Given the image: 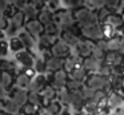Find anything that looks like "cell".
I'll use <instances>...</instances> for the list:
<instances>
[{"label":"cell","instance_id":"obj_1","mask_svg":"<svg viewBox=\"0 0 124 115\" xmlns=\"http://www.w3.org/2000/svg\"><path fill=\"white\" fill-rule=\"evenodd\" d=\"M73 16H75V20L76 23H79L81 27L84 26H89V24H93L97 23V15H96V11L92 9V8L87 7V5H83V7H79L72 9Z\"/></svg>","mask_w":124,"mask_h":115},{"label":"cell","instance_id":"obj_2","mask_svg":"<svg viewBox=\"0 0 124 115\" xmlns=\"http://www.w3.org/2000/svg\"><path fill=\"white\" fill-rule=\"evenodd\" d=\"M25 23H27V18H25L24 12H23L22 9H16L14 15L9 18V27L7 28V31H6L7 36L17 35L23 28H24Z\"/></svg>","mask_w":124,"mask_h":115},{"label":"cell","instance_id":"obj_3","mask_svg":"<svg viewBox=\"0 0 124 115\" xmlns=\"http://www.w3.org/2000/svg\"><path fill=\"white\" fill-rule=\"evenodd\" d=\"M15 60L17 62V64L20 66V68L24 71L27 68H32L35 66V62H36V56L32 53L31 50H22L19 52L15 53Z\"/></svg>","mask_w":124,"mask_h":115},{"label":"cell","instance_id":"obj_4","mask_svg":"<svg viewBox=\"0 0 124 115\" xmlns=\"http://www.w3.org/2000/svg\"><path fill=\"white\" fill-rule=\"evenodd\" d=\"M47 76H48L49 83H51L52 86H55L57 90L64 88L65 86H67L68 79H70V74H68L64 68L57 70V71H55V72H48Z\"/></svg>","mask_w":124,"mask_h":115},{"label":"cell","instance_id":"obj_5","mask_svg":"<svg viewBox=\"0 0 124 115\" xmlns=\"http://www.w3.org/2000/svg\"><path fill=\"white\" fill-rule=\"evenodd\" d=\"M55 20H56L63 28H67V27L72 26L73 23H76L72 9H68V8H65V7L55 9Z\"/></svg>","mask_w":124,"mask_h":115},{"label":"cell","instance_id":"obj_6","mask_svg":"<svg viewBox=\"0 0 124 115\" xmlns=\"http://www.w3.org/2000/svg\"><path fill=\"white\" fill-rule=\"evenodd\" d=\"M81 36L89 39L92 42H96V40L101 39L103 36V29H101V23H93L89 24V26H84L81 27Z\"/></svg>","mask_w":124,"mask_h":115},{"label":"cell","instance_id":"obj_7","mask_svg":"<svg viewBox=\"0 0 124 115\" xmlns=\"http://www.w3.org/2000/svg\"><path fill=\"white\" fill-rule=\"evenodd\" d=\"M93 47H95V42H92V40H89V39H85V37H81V39L73 45L75 52L78 53L79 56H81L83 59L87 58V56H91L92 53H93Z\"/></svg>","mask_w":124,"mask_h":115},{"label":"cell","instance_id":"obj_8","mask_svg":"<svg viewBox=\"0 0 124 115\" xmlns=\"http://www.w3.org/2000/svg\"><path fill=\"white\" fill-rule=\"evenodd\" d=\"M72 48L73 47L71 44H68L67 42H64L63 39H60V37H59V39L55 42V44L52 45L51 51H52V53H54L55 56H59V58L65 59V58H68L70 55H72V53H73Z\"/></svg>","mask_w":124,"mask_h":115},{"label":"cell","instance_id":"obj_9","mask_svg":"<svg viewBox=\"0 0 124 115\" xmlns=\"http://www.w3.org/2000/svg\"><path fill=\"white\" fill-rule=\"evenodd\" d=\"M124 106V92L121 91H111L107 96V107L112 110H119Z\"/></svg>","mask_w":124,"mask_h":115},{"label":"cell","instance_id":"obj_10","mask_svg":"<svg viewBox=\"0 0 124 115\" xmlns=\"http://www.w3.org/2000/svg\"><path fill=\"white\" fill-rule=\"evenodd\" d=\"M24 29L28 31L36 40L44 34V24L41 23L39 19H31V20H27L24 26Z\"/></svg>","mask_w":124,"mask_h":115},{"label":"cell","instance_id":"obj_11","mask_svg":"<svg viewBox=\"0 0 124 115\" xmlns=\"http://www.w3.org/2000/svg\"><path fill=\"white\" fill-rule=\"evenodd\" d=\"M104 62L107 64H109L111 67L123 66L124 64V53L120 50H108L104 56Z\"/></svg>","mask_w":124,"mask_h":115},{"label":"cell","instance_id":"obj_12","mask_svg":"<svg viewBox=\"0 0 124 115\" xmlns=\"http://www.w3.org/2000/svg\"><path fill=\"white\" fill-rule=\"evenodd\" d=\"M48 83H49V80H48V76H47V74H36L35 76L32 78V80H31L28 90L41 92V90H43V88L46 87Z\"/></svg>","mask_w":124,"mask_h":115},{"label":"cell","instance_id":"obj_13","mask_svg":"<svg viewBox=\"0 0 124 115\" xmlns=\"http://www.w3.org/2000/svg\"><path fill=\"white\" fill-rule=\"evenodd\" d=\"M9 96H11L12 99H15L20 106H23L24 103L28 102V90L27 88H22V87L15 84L14 87L9 90Z\"/></svg>","mask_w":124,"mask_h":115},{"label":"cell","instance_id":"obj_14","mask_svg":"<svg viewBox=\"0 0 124 115\" xmlns=\"http://www.w3.org/2000/svg\"><path fill=\"white\" fill-rule=\"evenodd\" d=\"M84 104H85V98L81 94V91H72V95H71V103H70V108L75 111H83Z\"/></svg>","mask_w":124,"mask_h":115},{"label":"cell","instance_id":"obj_15","mask_svg":"<svg viewBox=\"0 0 124 115\" xmlns=\"http://www.w3.org/2000/svg\"><path fill=\"white\" fill-rule=\"evenodd\" d=\"M57 39H59L57 36H52V35H48V34H43V35H41V36L38 39V43H36V45L39 47L40 52H44V51H49Z\"/></svg>","mask_w":124,"mask_h":115},{"label":"cell","instance_id":"obj_16","mask_svg":"<svg viewBox=\"0 0 124 115\" xmlns=\"http://www.w3.org/2000/svg\"><path fill=\"white\" fill-rule=\"evenodd\" d=\"M101 64H103V60L96 58L95 55L87 56V58L83 59V66L88 70V72H99Z\"/></svg>","mask_w":124,"mask_h":115},{"label":"cell","instance_id":"obj_17","mask_svg":"<svg viewBox=\"0 0 124 115\" xmlns=\"http://www.w3.org/2000/svg\"><path fill=\"white\" fill-rule=\"evenodd\" d=\"M105 21H107L108 24H111L117 32H120L121 28H123V26H124V15L120 12V11L111 12V15L108 16V19Z\"/></svg>","mask_w":124,"mask_h":115},{"label":"cell","instance_id":"obj_18","mask_svg":"<svg viewBox=\"0 0 124 115\" xmlns=\"http://www.w3.org/2000/svg\"><path fill=\"white\" fill-rule=\"evenodd\" d=\"M81 63H83V58L79 56L78 53L75 52V53H72V55H70L68 58L64 59V70L68 72V74H71V72Z\"/></svg>","mask_w":124,"mask_h":115},{"label":"cell","instance_id":"obj_19","mask_svg":"<svg viewBox=\"0 0 124 115\" xmlns=\"http://www.w3.org/2000/svg\"><path fill=\"white\" fill-rule=\"evenodd\" d=\"M44 107L39 106V104H35L32 102H27L22 106L20 108V114L22 115H41Z\"/></svg>","mask_w":124,"mask_h":115},{"label":"cell","instance_id":"obj_20","mask_svg":"<svg viewBox=\"0 0 124 115\" xmlns=\"http://www.w3.org/2000/svg\"><path fill=\"white\" fill-rule=\"evenodd\" d=\"M64 108H67V107L63 106L57 98L56 99H52V100L47 102V103L44 104V110H46L47 112H49L51 115H60Z\"/></svg>","mask_w":124,"mask_h":115},{"label":"cell","instance_id":"obj_21","mask_svg":"<svg viewBox=\"0 0 124 115\" xmlns=\"http://www.w3.org/2000/svg\"><path fill=\"white\" fill-rule=\"evenodd\" d=\"M38 19L44 24V26L51 23V21L55 20V9H52L49 5H46V7H43L41 9H39Z\"/></svg>","mask_w":124,"mask_h":115},{"label":"cell","instance_id":"obj_22","mask_svg":"<svg viewBox=\"0 0 124 115\" xmlns=\"http://www.w3.org/2000/svg\"><path fill=\"white\" fill-rule=\"evenodd\" d=\"M17 36H19L20 40L23 42L25 50H31V51H32L33 48H35V44L38 43V40H36L28 31H25V29H22V31L17 34Z\"/></svg>","mask_w":124,"mask_h":115},{"label":"cell","instance_id":"obj_23","mask_svg":"<svg viewBox=\"0 0 124 115\" xmlns=\"http://www.w3.org/2000/svg\"><path fill=\"white\" fill-rule=\"evenodd\" d=\"M15 80H16V74L11 71H0V83L6 88L11 90L15 86Z\"/></svg>","mask_w":124,"mask_h":115},{"label":"cell","instance_id":"obj_24","mask_svg":"<svg viewBox=\"0 0 124 115\" xmlns=\"http://www.w3.org/2000/svg\"><path fill=\"white\" fill-rule=\"evenodd\" d=\"M20 66L17 64L16 60H11V59H6V58H0V71H11L17 74ZM22 70V68H20ZM23 71V70H22Z\"/></svg>","mask_w":124,"mask_h":115},{"label":"cell","instance_id":"obj_25","mask_svg":"<svg viewBox=\"0 0 124 115\" xmlns=\"http://www.w3.org/2000/svg\"><path fill=\"white\" fill-rule=\"evenodd\" d=\"M1 107L11 114H20V108H22V106L11 96H7L4 100H1Z\"/></svg>","mask_w":124,"mask_h":115},{"label":"cell","instance_id":"obj_26","mask_svg":"<svg viewBox=\"0 0 124 115\" xmlns=\"http://www.w3.org/2000/svg\"><path fill=\"white\" fill-rule=\"evenodd\" d=\"M60 39H63L64 42H67L68 44H71L73 47V45L81 39V36L78 34H75L73 31H71L70 28H63L62 34H60Z\"/></svg>","mask_w":124,"mask_h":115},{"label":"cell","instance_id":"obj_27","mask_svg":"<svg viewBox=\"0 0 124 115\" xmlns=\"http://www.w3.org/2000/svg\"><path fill=\"white\" fill-rule=\"evenodd\" d=\"M47 67H48V72H55L57 70L64 68V59L52 55L51 58L47 59Z\"/></svg>","mask_w":124,"mask_h":115},{"label":"cell","instance_id":"obj_28","mask_svg":"<svg viewBox=\"0 0 124 115\" xmlns=\"http://www.w3.org/2000/svg\"><path fill=\"white\" fill-rule=\"evenodd\" d=\"M57 94H59V90H57L55 86H52L51 83H48V84L41 90V96H43V99H44V104H46L47 102L52 100V99H56Z\"/></svg>","mask_w":124,"mask_h":115},{"label":"cell","instance_id":"obj_29","mask_svg":"<svg viewBox=\"0 0 124 115\" xmlns=\"http://www.w3.org/2000/svg\"><path fill=\"white\" fill-rule=\"evenodd\" d=\"M31 80H32V76H30L25 71H20V72H17V74H16L15 84L19 86V87H22V88H27V90H28Z\"/></svg>","mask_w":124,"mask_h":115},{"label":"cell","instance_id":"obj_30","mask_svg":"<svg viewBox=\"0 0 124 115\" xmlns=\"http://www.w3.org/2000/svg\"><path fill=\"white\" fill-rule=\"evenodd\" d=\"M88 74H89L88 70H87L85 67L83 66V63H81V64H79V66L76 67V68L70 74V78H73V79L80 80V82H85V79H87V76H88Z\"/></svg>","mask_w":124,"mask_h":115},{"label":"cell","instance_id":"obj_31","mask_svg":"<svg viewBox=\"0 0 124 115\" xmlns=\"http://www.w3.org/2000/svg\"><path fill=\"white\" fill-rule=\"evenodd\" d=\"M62 31H63V27L60 26L56 20H54V21H51V23H48V24H46V26H44V34L52 35V36L60 37Z\"/></svg>","mask_w":124,"mask_h":115},{"label":"cell","instance_id":"obj_32","mask_svg":"<svg viewBox=\"0 0 124 115\" xmlns=\"http://www.w3.org/2000/svg\"><path fill=\"white\" fill-rule=\"evenodd\" d=\"M71 95H72V91H70L67 87L59 90V94H57V99L60 100V103L64 107L70 108V103H71Z\"/></svg>","mask_w":124,"mask_h":115},{"label":"cell","instance_id":"obj_33","mask_svg":"<svg viewBox=\"0 0 124 115\" xmlns=\"http://www.w3.org/2000/svg\"><path fill=\"white\" fill-rule=\"evenodd\" d=\"M8 43H9V50H11V52H14V53L24 50V44H23V42L20 40V37L17 36V35H14V36L9 37Z\"/></svg>","mask_w":124,"mask_h":115},{"label":"cell","instance_id":"obj_34","mask_svg":"<svg viewBox=\"0 0 124 115\" xmlns=\"http://www.w3.org/2000/svg\"><path fill=\"white\" fill-rule=\"evenodd\" d=\"M22 11L24 12V15H25V18H27V20H31V19H38L39 9H38V8H36L31 1H28L27 4L24 5V8H23Z\"/></svg>","mask_w":124,"mask_h":115},{"label":"cell","instance_id":"obj_35","mask_svg":"<svg viewBox=\"0 0 124 115\" xmlns=\"http://www.w3.org/2000/svg\"><path fill=\"white\" fill-rule=\"evenodd\" d=\"M107 40H108V50H120V45L124 40V36L121 35V32H119L115 36H112L111 39H107Z\"/></svg>","mask_w":124,"mask_h":115},{"label":"cell","instance_id":"obj_36","mask_svg":"<svg viewBox=\"0 0 124 115\" xmlns=\"http://www.w3.org/2000/svg\"><path fill=\"white\" fill-rule=\"evenodd\" d=\"M35 68L36 74H48V67H47V60L41 56V58H36L35 62Z\"/></svg>","mask_w":124,"mask_h":115},{"label":"cell","instance_id":"obj_37","mask_svg":"<svg viewBox=\"0 0 124 115\" xmlns=\"http://www.w3.org/2000/svg\"><path fill=\"white\" fill-rule=\"evenodd\" d=\"M28 102H32L35 104H39V106L44 107V99L41 96V92H38V91L28 90Z\"/></svg>","mask_w":124,"mask_h":115},{"label":"cell","instance_id":"obj_38","mask_svg":"<svg viewBox=\"0 0 124 115\" xmlns=\"http://www.w3.org/2000/svg\"><path fill=\"white\" fill-rule=\"evenodd\" d=\"M123 76L124 75H111L112 91H121L123 92Z\"/></svg>","mask_w":124,"mask_h":115},{"label":"cell","instance_id":"obj_39","mask_svg":"<svg viewBox=\"0 0 124 115\" xmlns=\"http://www.w3.org/2000/svg\"><path fill=\"white\" fill-rule=\"evenodd\" d=\"M101 29H103V36H104V39H111V37L115 36L116 34H119V32L116 31L111 24H108L107 21L101 23Z\"/></svg>","mask_w":124,"mask_h":115},{"label":"cell","instance_id":"obj_40","mask_svg":"<svg viewBox=\"0 0 124 115\" xmlns=\"http://www.w3.org/2000/svg\"><path fill=\"white\" fill-rule=\"evenodd\" d=\"M111 12H112V11H111L107 5H103L101 8L96 9V15H97V20H99V23H104V21L108 19V16L111 15Z\"/></svg>","mask_w":124,"mask_h":115},{"label":"cell","instance_id":"obj_41","mask_svg":"<svg viewBox=\"0 0 124 115\" xmlns=\"http://www.w3.org/2000/svg\"><path fill=\"white\" fill-rule=\"evenodd\" d=\"M83 5H85V0H63V7L68 9H75Z\"/></svg>","mask_w":124,"mask_h":115},{"label":"cell","instance_id":"obj_42","mask_svg":"<svg viewBox=\"0 0 124 115\" xmlns=\"http://www.w3.org/2000/svg\"><path fill=\"white\" fill-rule=\"evenodd\" d=\"M105 5L112 12H116V11L121 9V7L124 5V0H105Z\"/></svg>","mask_w":124,"mask_h":115},{"label":"cell","instance_id":"obj_43","mask_svg":"<svg viewBox=\"0 0 124 115\" xmlns=\"http://www.w3.org/2000/svg\"><path fill=\"white\" fill-rule=\"evenodd\" d=\"M83 86H84V82H80V80H76V79H73V78H70L65 87L70 91H79V90H81Z\"/></svg>","mask_w":124,"mask_h":115},{"label":"cell","instance_id":"obj_44","mask_svg":"<svg viewBox=\"0 0 124 115\" xmlns=\"http://www.w3.org/2000/svg\"><path fill=\"white\" fill-rule=\"evenodd\" d=\"M9 51V43L4 37H0V58H6Z\"/></svg>","mask_w":124,"mask_h":115},{"label":"cell","instance_id":"obj_45","mask_svg":"<svg viewBox=\"0 0 124 115\" xmlns=\"http://www.w3.org/2000/svg\"><path fill=\"white\" fill-rule=\"evenodd\" d=\"M85 5L92 9H99L103 5H105V0H85Z\"/></svg>","mask_w":124,"mask_h":115},{"label":"cell","instance_id":"obj_46","mask_svg":"<svg viewBox=\"0 0 124 115\" xmlns=\"http://www.w3.org/2000/svg\"><path fill=\"white\" fill-rule=\"evenodd\" d=\"M9 27V18L6 15H0V31H7Z\"/></svg>","mask_w":124,"mask_h":115},{"label":"cell","instance_id":"obj_47","mask_svg":"<svg viewBox=\"0 0 124 115\" xmlns=\"http://www.w3.org/2000/svg\"><path fill=\"white\" fill-rule=\"evenodd\" d=\"M31 3H32L38 9H41L43 7L48 5V0H31Z\"/></svg>","mask_w":124,"mask_h":115},{"label":"cell","instance_id":"obj_48","mask_svg":"<svg viewBox=\"0 0 124 115\" xmlns=\"http://www.w3.org/2000/svg\"><path fill=\"white\" fill-rule=\"evenodd\" d=\"M7 96H9V90H8V88H6L1 83H0V102L4 100Z\"/></svg>","mask_w":124,"mask_h":115},{"label":"cell","instance_id":"obj_49","mask_svg":"<svg viewBox=\"0 0 124 115\" xmlns=\"http://www.w3.org/2000/svg\"><path fill=\"white\" fill-rule=\"evenodd\" d=\"M48 5L52 9H59L60 5H63V0H48Z\"/></svg>","mask_w":124,"mask_h":115},{"label":"cell","instance_id":"obj_50","mask_svg":"<svg viewBox=\"0 0 124 115\" xmlns=\"http://www.w3.org/2000/svg\"><path fill=\"white\" fill-rule=\"evenodd\" d=\"M27 0H14V3H12V4H14V7L16 8V9H23V8H24V5L27 4Z\"/></svg>","mask_w":124,"mask_h":115},{"label":"cell","instance_id":"obj_51","mask_svg":"<svg viewBox=\"0 0 124 115\" xmlns=\"http://www.w3.org/2000/svg\"><path fill=\"white\" fill-rule=\"evenodd\" d=\"M109 115H124V111L120 112V108H119V110H112Z\"/></svg>","mask_w":124,"mask_h":115},{"label":"cell","instance_id":"obj_52","mask_svg":"<svg viewBox=\"0 0 124 115\" xmlns=\"http://www.w3.org/2000/svg\"><path fill=\"white\" fill-rule=\"evenodd\" d=\"M0 115H12V114H11V112H8L7 110H4L3 107H1V108H0Z\"/></svg>","mask_w":124,"mask_h":115},{"label":"cell","instance_id":"obj_53","mask_svg":"<svg viewBox=\"0 0 124 115\" xmlns=\"http://www.w3.org/2000/svg\"><path fill=\"white\" fill-rule=\"evenodd\" d=\"M60 115H73V112L68 111V110H63V112H62Z\"/></svg>","mask_w":124,"mask_h":115},{"label":"cell","instance_id":"obj_54","mask_svg":"<svg viewBox=\"0 0 124 115\" xmlns=\"http://www.w3.org/2000/svg\"><path fill=\"white\" fill-rule=\"evenodd\" d=\"M6 32H4V31H0V37H6Z\"/></svg>","mask_w":124,"mask_h":115},{"label":"cell","instance_id":"obj_55","mask_svg":"<svg viewBox=\"0 0 124 115\" xmlns=\"http://www.w3.org/2000/svg\"><path fill=\"white\" fill-rule=\"evenodd\" d=\"M41 115H51L49 112H47V111H44V112H41Z\"/></svg>","mask_w":124,"mask_h":115},{"label":"cell","instance_id":"obj_56","mask_svg":"<svg viewBox=\"0 0 124 115\" xmlns=\"http://www.w3.org/2000/svg\"><path fill=\"white\" fill-rule=\"evenodd\" d=\"M120 32H121V35L124 36V26H123V28H121V31H120Z\"/></svg>","mask_w":124,"mask_h":115},{"label":"cell","instance_id":"obj_57","mask_svg":"<svg viewBox=\"0 0 124 115\" xmlns=\"http://www.w3.org/2000/svg\"><path fill=\"white\" fill-rule=\"evenodd\" d=\"M123 92H124V76H123Z\"/></svg>","mask_w":124,"mask_h":115},{"label":"cell","instance_id":"obj_58","mask_svg":"<svg viewBox=\"0 0 124 115\" xmlns=\"http://www.w3.org/2000/svg\"><path fill=\"white\" fill-rule=\"evenodd\" d=\"M8 1H9V3H11V4H12V3H14V0H8Z\"/></svg>","mask_w":124,"mask_h":115},{"label":"cell","instance_id":"obj_59","mask_svg":"<svg viewBox=\"0 0 124 115\" xmlns=\"http://www.w3.org/2000/svg\"><path fill=\"white\" fill-rule=\"evenodd\" d=\"M12 115H22V114H12Z\"/></svg>","mask_w":124,"mask_h":115},{"label":"cell","instance_id":"obj_60","mask_svg":"<svg viewBox=\"0 0 124 115\" xmlns=\"http://www.w3.org/2000/svg\"><path fill=\"white\" fill-rule=\"evenodd\" d=\"M0 108H1V102H0Z\"/></svg>","mask_w":124,"mask_h":115},{"label":"cell","instance_id":"obj_61","mask_svg":"<svg viewBox=\"0 0 124 115\" xmlns=\"http://www.w3.org/2000/svg\"><path fill=\"white\" fill-rule=\"evenodd\" d=\"M27 1H31V0H27Z\"/></svg>","mask_w":124,"mask_h":115}]
</instances>
